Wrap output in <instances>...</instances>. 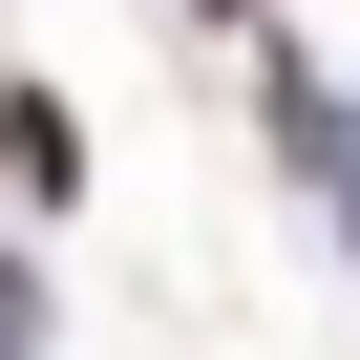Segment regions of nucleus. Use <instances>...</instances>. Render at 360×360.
Here are the masks:
<instances>
[{
  "label": "nucleus",
  "instance_id": "nucleus-1",
  "mask_svg": "<svg viewBox=\"0 0 360 360\" xmlns=\"http://www.w3.org/2000/svg\"><path fill=\"white\" fill-rule=\"evenodd\" d=\"M0 191H22V212H43V191H85V127H64L43 85H0Z\"/></svg>",
  "mask_w": 360,
  "mask_h": 360
},
{
  "label": "nucleus",
  "instance_id": "nucleus-2",
  "mask_svg": "<svg viewBox=\"0 0 360 360\" xmlns=\"http://www.w3.org/2000/svg\"><path fill=\"white\" fill-rule=\"evenodd\" d=\"M0 339H43V297H22V255H0Z\"/></svg>",
  "mask_w": 360,
  "mask_h": 360
}]
</instances>
